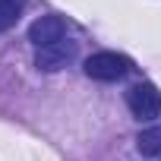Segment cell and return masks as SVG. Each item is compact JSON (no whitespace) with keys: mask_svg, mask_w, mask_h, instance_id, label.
<instances>
[{"mask_svg":"<svg viewBox=\"0 0 161 161\" xmlns=\"http://www.w3.org/2000/svg\"><path fill=\"white\" fill-rule=\"evenodd\" d=\"M82 69H86L89 79H98V82H117V79H123L133 69V60L123 57V54H117V51H98V54L86 57Z\"/></svg>","mask_w":161,"mask_h":161,"instance_id":"6da1fadb","label":"cell"},{"mask_svg":"<svg viewBox=\"0 0 161 161\" xmlns=\"http://www.w3.org/2000/svg\"><path fill=\"white\" fill-rule=\"evenodd\" d=\"M126 104H130L136 120H152V117L161 114V92L152 82H136L126 92Z\"/></svg>","mask_w":161,"mask_h":161,"instance_id":"7a4b0ae2","label":"cell"},{"mask_svg":"<svg viewBox=\"0 0 161 161\" xmlns=\"http://www.w3.org/2000/svg\"><path fill=\"white\" fill-rule=\"evenodd\" d=\"M73 57H76V41L63 38V41H57V44H51V47H38L35 66H38L41 73H57V69H63Z\"/></svg>","mask_w":161,"mask_h":161,"instance_id":"3957f363","label":"cell"},{"mask_svg":"<svg viewBox=\"0 0 161 161\" xmlns=\"http://www.w3.org/2000/svg\"><path fill=\"white\" fill-rule=\"evenodd\" d=\"M63 38H66V25H63L60 16H41L29 25V41L35 47H51V44H57Z\"/></svg>","mask_w":161,"mask_h":161,"instance_id":"277c9868","label":"cell"},{"mask_svg":"<svg viewBox=\"0 0 161 161\" xmlns=\"http://www.w3.org/2000/svg\"><path fill=\"white\" fill-rule=\"evenodd\" d=\"M136 148L142 158H158L161 155V126H148L136 136Z\"/></svg>","mask_w":161,"mask_h":161,"instance_id":"5b68a950","label":"cell"},{"mask_svg":"<svg viewBox=\"0 0 161 161\" xmlns=\"http://www.w3.org/2000/svg\"><path fill=\"white\" fill-rule=\"evenodd\" d=\"M25 0H0V32H10L16 25V19L22 16Z\"/></svg>","mask_w":161,"mask_h":161,"instance_id":"8992f818","label":"cell"}]
</instances>
